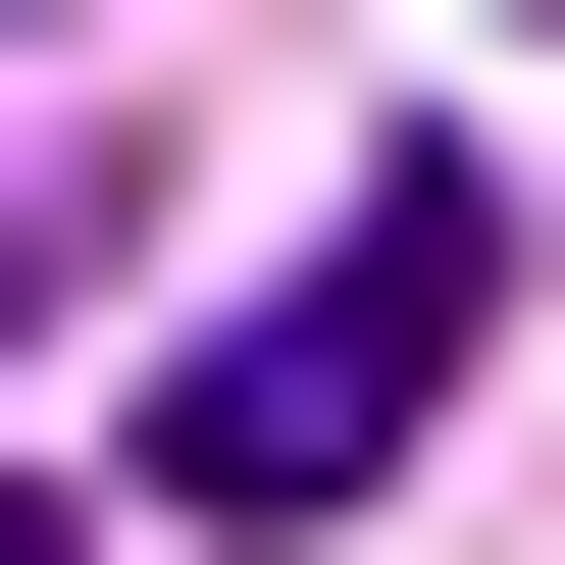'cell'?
Listing matches in <instances>:
<instances>
[{
  "mask_svg": "<svg viewBox=\"0 0 565 565\" xmlns=\"http://www.w3.org/2000/svg\"><path fill=\"white\" fill-rule=\"evenodd\" d=\"M462 360H514V104H412V154H360V206L257 257L206 360H154V514H360V462H412Z\"/></svg>",
  "mask_w": 565,
  "mask_h": 565,
  "instance_id": "obj_1",
  "label": "cell"
}]
</instances>
